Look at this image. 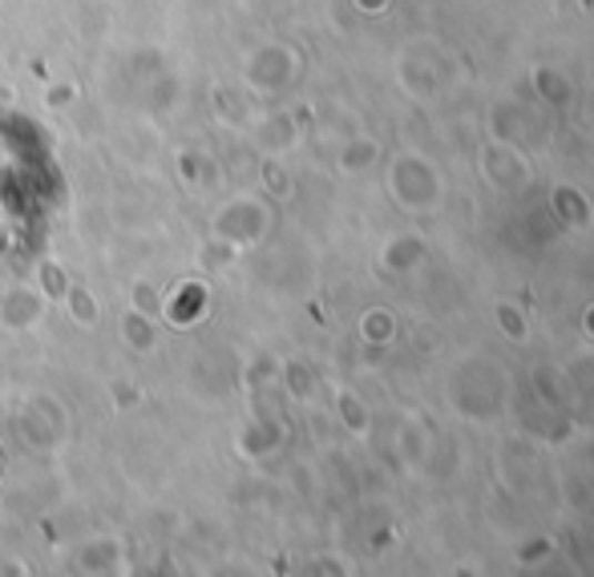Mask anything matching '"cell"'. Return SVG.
<instances>
[{
	"label": "cell",
	"instance_id": "6da1fadb",
	"mask_svg": "<svg viewBox=\"0 0 594 577\" xmlns=\"http://www.w3.org/2000/svg\"><path fill=\"white\" fill-rule=\"evenodd\" d=\"M510 396V376L490 360H465L453 376V404L473 421H494Z\"/></svg>",
	"mask_w": 594,
	"mask_h": 577
},
{
	"label": "cell",
	"instance_id": "7a4b0ae2",
	"mask_svg": "<svg viewBox=\"0 0 594 577\" xmlns=\"http://www.w3.org/2000/svg\"><path fill=\"white\" fill-rule=\"evenodd\" d=\"M389 190H393V199L401 202L404 211L413 214H433L441 206V199H445V182H441L437 166L425 154L396 158L393 174H389Z\"/></svg>",
	"mask_w": 594,
	"mask_h": 577
},
{
	"label": "cell",
	"instance_id": "3957f363",
	"mask_svg": "<svg viewBox=\"0 0 594 577\" xmlns=\"http://www.w3.org/2000/svg\"><path fill=\"white\" fill-rule=\"evenodd\" d=\"M477 166H482V178L497 194H517V190L530 186V162L514 142L490 138V142L477 150Z\"/></svg>",
	"mask_w": 594,
	"mask_h": 577
},
{
	"label": "cell",
	"instance_id": "277c9868",
	"mask_svg": "<svg viewBox=\"0 0 594 577\" xmlns=\"http://www.w3.org/2000/svg\"><path fill=\"white\" fill-rule=\"evenodd\" d=\"M404 89L416 93V98H433L441 85H445V57L437 53V44L433 41H413L404 49Z\"/></svg>",
	"mask_w": 594,
	"mask_h": 577
},
{
	"label": "cell",
	"instance_id": "5b68a950",
	"mask_svg": "<svg viewBox=\"0 0 594 577\" xmlns=\"http://www.w3.org/2000/svg\"><path fill=\"white\" fill-rule=\"evenodd\" d=\"M550 214H554L571 234H586L594 226L591 199H586V190L574 186V182H554V186H550Z\"/></svg>",
	"mask_w": 594,
	"mask_h": 577
},
{
	"label": "cell",
	"instance_id": "8992f818",
	"mask_svg": "<svg viewBox=\"0 0 594 577\" xmlns=\"http://www.w3.org/2000/svg\"><path fill=\"white\" fill-rule=\"evenodd\" d=\"M530 384H534V396H538L550 412H558V416H566V412H571L574 388H571V376H566V367H558V364H534V372H530Z\"/></svg>",
	"mask_w": 594,
	"mask_h": 577
},
{
	"label": "cell",
	"instance_id": "52a82bcc",
	"mask_svg": "<svg viewBox=\"0 0 594 577\" xmlns=\"http://www.w3.org/2000/svg\"><path fill=\"white\" fill-rule=\"evenodd\" d=\"M429 259V243H425V234L421 231H401L393 234L389 243H384L381 251V263L393 271V275H404V271H416V266L425 263Z\"/></svg>",
	"mask_w": 594,
	"mask_h": 577
},
{
	"label": "cell",
	"instance_id": "ba28073f",
	"mask_svg": "<svg viewBox=\"0 0 594 577\" xmlns=\"http://www.w3.org/2000/svg\"><path fill=\"white\" fill-rule=\"evenodd\" d=\"M530 89H534V98L546 105V110H566L574 98V85L571 78L562 73V69L554 65H538L534 73H530Z\"/></svg>",
	"mask_w": 594,
	"mask_h": 577
},
{
	"label": "cell",
	"instance_id": "9c48e42d",
	"mask_svg": "<svg viewBox=\"0 0 594 577\" xmlns=\"http://www.w3.org/2000/svg\"><path fill=\"white\" fill-rule=\"evenodd\" d=\"M490 133L502 138V142H526L530 133H534V118H530L522 105H494L490 113Z\"/></svg>",
	"mask_w": 594,
	"mask_h": 577
},
{
	"label": "cell",
	"instance_id": "30bf717a",
	"mask_svg": "<svg viewBox=\"0 0 594 577\" xmlns=\"http://www.w3.org/2000/svg\"><path fill=\"white\" fill-rule=\"evenodd\" d=\"M429 448H433V436H429V428L421 421H409L401 428V453L409 465H421V460H429Z\"/></svg>",
	"mask_w": 594,
	"mask_h": 577
},
{
	"label": "cell",
	"instance_id": "8fae6325",
	"mask_svg": "<svg viewBox=\"0 0 594 577\" xmlns=\"http://www.w3.org/2000/svg\"><path fill=\"white\" fill-rule=\"evenodd\" d=\"M494 323L505 332V340H514V344H522L530 335V320H526V311L517 307L514 300H502L494 307Z\"/></svg>",
	"mask_w": 594,
	"mask_h": 577
},
{
	"label": "cell",
	"instance_id": "7c38bea8",
	"mask_svg": "<svg viewBox=\"0 0 594 577\" xmlns=\"http://www.w3.org/2000/svg\"><path fill=\"white\" fill-rule=\"evenodd\" d=\"M566 376H571L574 399H591L594 404V355H578L574 364H566Z\"/></svg>",
	"mask_w": 594,
	"mask_h": 577
},
{
	"label": "cell",
	"instance_id": "4fadbf2b",
	"mask_svg": "<svg viewBox=\"0 0 594 577\" xmlns=\"http://www.w3.org/2000/svg\"><path fill=\"white\" fill-rule=\"evenodd\" d=\"M376 158H381V145L372 142V138H360V142H352L348 145V154L340 158V166L344 170H369V166H376Z\"/></svg>",
	"mask_w": 594,
	"mask_h": 577
},
{
	"label": "cell",
	"instance_id": "5bb4252c",
	"mask_svg": "<svg viewBox=\"0 0 594 577\" xmlns=\"http://www.w3.org/2000/svg\"><path fill=\"white\" fill-rule=\"evenodd\" d=\"M364 335H369L372 344H389V340L396 335L393 315H389V311H372L369 320H364Z\"/></svg>",
	"mask_w": 594,
	"mask_h": 577
},
{
	"label": "cell",
	"instance_id": "9a60e30c",
	"mask_svg": "<svg viewBox=\"0 0 594 577\" xmlns=\"http://www.w3.org/2000/svg\"><path fill=\"white\" fill-rule=\"evenodd\" d=\"M550 554H554V541H550V537H538V541H526L517 549V561H522V566H538Z\"/></svg>",
	"mask_w": 594,
	"mask_h": 577
},
{
	"label": "cell",
	"instance_id": "2e32d148",
	"mask_svg": "<svg viewBox=\"0 0 594 577\" xmlns=\"http://www.w3.org/2000/svg\"><path fill=\"white\" fill-rule=\"evenodd\" d=\"M583 332H586V340H594V303L586 307V315H583Z\"/></svg>",
	"mask_w": 594,
	"mask_h": 577
},
{
	"label": "cell",
	"instance_id": "e0dca14e",
	"mask_svg": "<svg viewBox=\"0 0 594 577\" xmlns=\"http://www.w3.org/2000/svg\"><path fill=\"white\" fill-rule=\"evenodd\" d=\"M384 4H389V0H364V9H369V12H381Z\"/></svg>",
	"mask_w": 594,
	"mask_h": 577
}]
</instances>
